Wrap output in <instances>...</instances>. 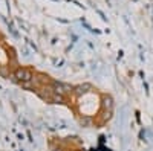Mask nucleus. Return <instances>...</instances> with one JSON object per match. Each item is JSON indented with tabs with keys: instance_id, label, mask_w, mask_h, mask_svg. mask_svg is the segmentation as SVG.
<instances>
[{
	"instance_id": "f257e3e1",
	"label": "nucleus",
	"mask_w": 153,
	"mask_h": 151,
	"mask_svg": "<svg viewBox=\"0 0 153 151\" xmlns=\"http://www.w3.org/2000/svg\"><path fill=\"white\" fill-rule=\"evenodd\" d=\"M63 105L68 107L74 119L84 128H103L113 116V98L110 93L100 92L95 85L68 84Z\"/></svg>"
},
{
	"instance_id": "f03ea898",
	"label": "nucleus",
	"mask_w": 153,
	"mask_h": 151,
	"mask_svg": "<svg viewBox=\"0 0 153 151\" xmlns=\"http://www.w3.org/2000/svg\"><path fill=\"white\" fill-rule=\"evenodd\" d=\"M48 148L49 151H87L78 136H51Z\"/></svg>"
}]
</instances>
